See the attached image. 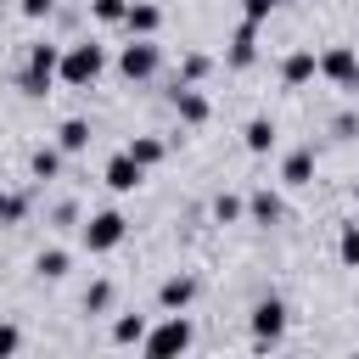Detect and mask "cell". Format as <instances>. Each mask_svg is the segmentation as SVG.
<instances>
[{"label": "cell", "mask_w": 359, "mask_h": 359, "mask_svg": "<svg viewBox=\"0 0 359 359\" xmlns=\"http://www.w3.org/2000/svg\"><path fill=\"white\" fill-rule=\"evenodd\" d=\"M50 84H62V45L56 39H34L28 45V62L17 67V90L28 101H45Z\"/></svg>", "instance_id": "1"}, {"label": "cell", "mask_w": 359, "mask_h": 359, "mask_svg": "<svg viewBox=\"0 0 359 359\" xmlns=\"http://www.w3.org/2000/svg\"><path fill=\"white\" fill-rule=\"evenodd\" d=\"M191 342H196V325H191V314L180 309V314H163L157 325H146L140 353H146V359H174V353H185Z\"/></svg>", "instance_id": "2"}, {"label": "cell", "mask_w": 359, "mask_h": 359, "mask_svg": "<svg viewBox=\"0 0 359 359\" xmlns=\"http://www.w3.org/2000/svg\"><path fill=\"white\" fill-rule=\"evenodd\" d=\"M101 73H107V45H95V39L62 45V84L67 90H90Z\"/></svg>", "instance_id": "3"}, {"label": "cell", "mask_w": 359, "mask_h": 359, "mask_svg": "<svg viewBox=\"0 0 359 359\" xmlns=\"http://www.w3.org/2000/svg\"><path fill=\"white\" fill-rule=\"evenodd\" d=\"M286 320H292V309H286V297H275V292H264L252 309H247V325H252V348L258 353H269V348H280V337H286Z\"/></svg>", "instance_id": "4"}, {"label": "cell", "mask_w": 359, "mask_h": 359, "mask_svg": "<svg viewBox=\"0 0 359 359\" xmlns=\"http://www.w3.org/2000/svg\"><path fill=\"white\" fill-rule=\"evenodd\" d=\"M123 236H129V219L118 208H101V213H90L79 224V247L84 252H112V247H123Z\"/></svg>", "instance_id": "5"}, {"label": "cell", "mask_w": 359, "mask_h": 359, "mask_svg": "<svg viewBox=\"0 0 359 359\" xmlns=\"http://www.w3.org/2000/svg\"><path fill=\"white\" fill-rule=\"evenodd\" d=\"M118 73H123L129 84H151V79L163 73V45H157V39H129V45L118 50Z\"/></svg>", "instance_id": "6"}, {"label": "cell", "mask_w": 359, "mask_h": 359, "mask_svg": "<svg viewBox=\"0 0 359 359\" xmlns=\"http://www.w3.org/2000/svg\"><path fill=\"white\" fill-rule=\"evenodd\" d=\"M320 79L348 90V95H359V50L353 45H325L320 50Z\"/></svg>", "instance_id": "7"}, {"label": "cell", "mask_w": 359, "mask_h": 359, "mask_svg": "<svg viewBox=\"0 0 359 359\" xmlns=\"http://www.w3.org/2000/svg\"><path fill=\"white\" fill-rule=\"evenodd\" d=\"M168 107L180 112V123H185V129H202V123L213 118V101H208L196 84H180V79H174V90H168Z\"/></svg>", "instance_id": "8"}, {"label": "cell", "mask_w": 359, "mask_h": 359, "mask_svg": "<svg viewBox=\"0 0 359 359\" xmlns=\"http://www.w3.org/2000/svg\"><path fill=\"white\" fill-rule=\"evenodd\" d=\"M258 28H264V22L241 17V28L230 34V45H224V67H230V73H247V67L258 62Z\"/></svg>", "instance_id": "9"}, {"label": "cell", "mask_w": 359, "mask_h": 359, "mask_svg": "<svg viewBox=\"0 0 359 359\" xmlns=\"http://www.w3.org/2000/svg\"><path fill=\"white\" fill-rule=\"evenodd\" d=\"M314 168H320V151L314 146H292L280 157V185L286 191H303V185H314Z\"/></svg>", "instance_id": "10"}, {"label": "cell", "mask_w": 359, "mask_h": 359, "mask_svg": "<svg viewBox=\"0 0 359 359\" xmlns=\"http://www.w3.org/2000/svg\"><path fill=\"white\" fill-rule=\"evenodd\" d=\"M196 292H202V286H196V275L174 269V275L157 286V309H163V314H180V309H191V303H196Z\"/></svg>", "instance_id": "11"}, {"label": "cell", "mask_w": 359, "mask_h": 359, "mask_svg": "<svg viewBox=\"0 0 359 359\" xmlns=\"http://www.w3.org/2000/svg\"><path fill=\"white\" fill-rule=\"evenodd\" d=\"M101 180H107V191H118V196H129L140 180H146V168L129 157V151H112L107 157V168H101Z\"/></svg>", "instance_id": "12"}, {"label": "cell", "mask_w": 359, "mask_h": 359, "mask_svg": "<svg viewBox=\"0 0 359 359\" xmlns=\"http://www.w3.org/2000/svg\"><path fill=\"white\" fill-rule=\"evenodd\" d=\"M320 79V56L314 50H286L280 56V84L286 90H303V84H314Z\"/></svg>", "instance_id": "13"}, {"label": "cell", "mask_w": 359, "mask_h": 359, "mask_svg": "<svg viewBox=\"0 0 359 359\" xmlns=\"http://www.w3.org/2000/svg\"><path fill=\"white\" fill-rule=\"evenodd\" d=\"M123 28H129V39H157V28H163V11H157L151 0H129V17H123Z\"/></svg>", "instance_id": "14"}, {"label": "cell", "mask_w": 359, "mask_h": 359, "mask_svg": "<svg viewBox=\"0 0 359 359\" xmlns=\"http://www.w3.org/2000/svg\"><path fill=\"white\" fill-rule=\"evenodd\" d=\"M90 140H95V129H90V118H62V123H56V146H62L67 157H79V151H90Z\"/></svg>", "instance_id": "15"}, {"label": "cell", "mask_w": 359, "mask_h": 359, "mask_svg": "<svg viewBox=\"0 0 359 359\" xmlns=\"http://www.w3.org/2000/svg\"><path fill=\"white\" fill-rule=\"evenodd\" d=\"M241 146H247L252 157H269V151H275V118H264V112L247 118V123H241Z\"/></svg>", "instance_id": "16"}, {"label": "cell", "mask_w": 359, "mask_h": 359, "mask_svg": "<svg viewBox=\"0 0 359 359\" xmlns=\"http://www.w3.org/2000/svg\"><path fill=\"white\" fill-rule=\"evenodd\" d=\"M247 219H252V224H280V219H286V202H280L269 185H258V191L247 196Z\"/></svg>", "instance_id": "17"}, {"label": "cell", "mask_w": 359, "mask_h": 359, "mask_svg": "<svg viewBox=\"0 0 359 359\" xmlns=\"http://www.w3.org/2000/svg\"><path fill=\"white\" fill-rule=\"evenodd\" d=\"M62 163H67V151L50 140V146H34V157H28V174H34V180H62Z\"/></svg>", "instance_id": "18"}, {"label": "cell", "mask_w": 359, "mask_h": 359, "mask_svg": "<svg viewBox=\"0 0 359 359\" xmlns=\"http://www.w3.org/2000/svg\"><path fill=\"white\" fill-rule=\"evenodd\" d=\"M67 269H73V252H67V247H39V252H34V275H39V280H62Z\"/></svg>", "instance_id": "19"}, {"label": "cell", "mask_w": 359, "mask_h": 359, "mask_svg": "<svg viewBox=\"0 0 359 359\" xmlns=\"http://www.w3.org/2000/svg\"><path fill=\"white\" fill-rule=\"evenodd\" d=\"M123 151H129V157H135L140 168H157V163L168 157V140H157V135H135V140H129Z\"/></svg>", "instance_id": "20"}, {"label": "cell", "mask_w": 359, "mask_h": 359, "mask_svg": "<svg viewBox=\"0 0 359 359\" xmlns=\"http://www.w3.org/2000/svg\"><path fill=\"white\" fill-rule=\"evenodd\" d=\"M208 73H213V56H208V50H185V56H180V73H174V79H180V84H202Z\"/></svg>", "instance_id": "21"}, {"label": "cell", "mask_w": 359, "mask_h": 359, "mask_svg": "<svg viewBox=\"0 0 359 359\" xmlns=\"http://www.w3.org/2000/svg\"><path fill=\"white\" fill-rule=\"evenodd\" d=\"M140 337H146V314H118L112 320V342L118 348H140Z\"/></svg>", "instance_id": "22"}, {"label": "cell", "mask_w": 359, "mask_h": 359, "mask_svg": "<svg viewBox=\"0 0 359 359\" xmlns=\"http://www.w3.org/2000/svg\"><path fill=\"white\" fill-rule=\"evenodd\" d=\"M241 219H247V196L219 191V196H213V224H241Z\"/></svg>", "instance_id": "23"}, {"label": "cell", "mask_w": 359, "mask_h": 359, "mask_svg": "<svg viewBox=\"0 0 359 359\" xmlns=\"http://www.w3.org/2000/svg\"><path fill=\"white\" fill-rule=\"evenodd\" d=\"M337 264L342 269H359V219L337 230Z\"/></svg>", "instance_id": "24"}, {"label": "cell", "mask_w": 359, "mask_h": 359, "mask_svg": "<svg viewBox=\"0 0 359 359\" xmlns=\"http://www.w3.org/2000/svg\"><path fill=\"white\" fill-rule=\"evenodd\" d=\"M112 297H118V286H112V280H90V286H84V314H107V309H112Z\"/></svg>", "instance_id": "25"}, {"label": "cell", "mask_w": 359, "mask_h": 359, "mask_svg": "<svg viewBox=\"0 0 359 359\" xmlns=\"http://www.w3.org/2000/svg\"><path fill=\"white\" fill-rule=\"evenodd\" d=\"M90 17H95L101 28H123V17H129V0H90Z\"/></svg>", "instance_id": "26"}, {"label": "cell", "mask_w": 359, "mask_h": 359, "mask_svg": "<svg viewBox=\"0 0 359 359\" xmlns=\"http://www.w3.org/2000/svg\"><path fill=\"white\" fill-rule=\"evenodd\" d=\"M79 224H84V213H79V202H73V196L50 202V230H79Z\"/></svg>", "instance_id": "27"}, {"label": "cell", "mask_w": 359, "mask_h": 359, "mask_svg": "<svg viewBox=\"0 0 359 359\" xmlns=\"http://www.w3.org/2000/svg\"><path fill=\"white\" fill-rule=\"evenodd\" d=\"M28 219V196L22 191H0V224H22Z\"/></svg>", "instance_id": "28"}, {"label": "cell", "mask_w": 359, "mask_h": 359, "mask_svg": "<svg viewBox=\"0 0 359 359\" xmlns=\"http://www.w3.org/2000/svg\"><path fill=\"white\" fill-rule=\"evenodd\" d=\"M331 135H337V140H353V135H359V112H337V118H331Z\"/></svg>", "instance_id": "29"}, {"label": "cell", "mask_w": 359, "mask_h": 359, "mask_svg": "<svg viewBox=\"0 0 359 359\" xmlns=\"http://www.w3.org/2000/svg\"><path fill=\"white\" fill-rule=\"evenodd\" d=\"M22 17L28 22H45V17H56V0H22Z\"/></svg>", "instance_id": "30"}, {"label": "cell", "mask_w": 359, "mask_h": 359, "mask_svg": "<svg viewBox=\"0 0 359 359\" xmlns=\"http://www.w3.org/2000/svg\"><path fill=\"white\" fill-rule=\"evenodd\" d=\"M17 348H22V331H17V325H6V320H0V359H11V353H17Z\"/></svg>", "instance_id": "31"}, {"label": "cell", "mask_w": 359, "mask_h": 359, "mask_svg": "<svg viewBox=\"0 0 359 359\" xmlns=\"http://www.w3.org/2000/svg\"><path fill=\"white\" fill-rule=\"evenodd\" d=\"M353 202H359V180H353Z\"/></svg>", "instance_id": "32"}, {"label": "cell", "mask_w": 359, "mask_h": 359, "mask_svg": "<svg viewBox=\"0 0 359 359\" xmlns=\"http://www.w3.org/2000/svg\"><path fill=\"white\" fill-rule=\"evenodd\" d=\"M353 101H359V95H353Z\"/></svg>", "instance_id": "33"}, {"label": "cell", "mask_w": 359, "mask_h": 359, "mask_svg": "<svg viewBox=\"0 0 359 359\" xmlns=\"http://www.w3.org/2000/svg\"><path fill=\"white\" fill-rule=\"evenodd\" d=\"M280 6H286V0H280Z\"/></svg>", "instance_id": "34"}]
</instances>
